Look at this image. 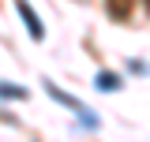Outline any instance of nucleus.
<instances>
[{
  "instance_id": "obj_2",
  "label": "nucleus",
  "mask_w": 150,
  "mask_h": 142,
  "mask_svg": "<svg viewBox=\"0 0 150 142\" xmlns=\"http://www.w3.org/2000/svg\"><path fill=\"white\" fill-rule=\"evenodd\" d=\"M105 11H109L116 22H124V19L135 11V0H105Z\"/></svg>"
},
{
  "instance_id": "obj_1",
  "label": "nucleus",
  "mask_w": 150,
  "mask_h": 142,
  "mask_svg": "<svg viewBox=\"0 0 150 142\" xmlns=\"http://www.w3.org/2000/svg\"><path fill=\"white\" fill-rule=\"evenodd\" d=\"M15 8H19V15H23V22H26L30 37H34V41H41V37H45V30H41V22H38V11L26 4V0H15Z\"/></svg>"
},
{
  "instance_id": "obj_3",
  "label": "nucleus",
  "mask_w": 150,
  "mask_h": 142,
  "mask_svg": "<svg viewBox=\"0 0 150 142\" xmlns=\"http://www.w3.org/2000/svg\"><path fill=\"white\" fill-rule=\"evenodd\" d=\"M98 90H120V75L101 71V75H98Z\"/></svg>"
},
{
  "instance_id": "obj_4",
  "label": "nucleus",
  "mask_w": 150,
  "mask_h": 142,
  "mask_svg": "<svg viewBox=\"0 0 150 142\" xmlns=\"http://www.w3.org/2000/svg\"><path fill=\"white\" fill-rule=\"evenodd\" d=\"M0 97H26V90L23 86H4V82H0Z\"/></svg>"
}]
</instances>
